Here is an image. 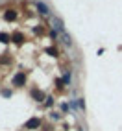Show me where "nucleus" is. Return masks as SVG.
<instances>
[{
    "mask_svg": "<svg viewBox=\"0 0 122 131\" xmlns=\"http://www.w3.org/2000/svg\"><path fill=\"white\" fill-rule=\"evenodd\" d=\"M37 9H39L43 15H48V13H50V11H48V6L43 4V2H37Z\"/></svg>",
    "mask_w": 122,
    "mask_h": 131,
    "instance_id": "7ed1b4c3",
    "label": "nucleus"
},
{
    "mask_svg": "<svg viewBox=\"0 0 122 131\" xmlns=\"http://www.w3.org/2000/svg\"><path fill=\"white\" fill-rule=\"evenodd\" d=\"M39 126H41V120L39 118H32V120L26 122V127H28V129H37Z\"/></svg>",
    "mask_w": 122,
    "mask_h": 131,
    "instance_id": "f03ea898",
    "label": "nucleus"
},
{
    "mask_svg": "<svg viewBox=\"0 0 122 131\" xmlns=\"http://www.w3.org/2000/svg\"><path fill=\"white\" fill-rule=\"evenodd\" d=\"M46 54H50V56H56V54H57V52H56L54 48H46Z\"/></svg>",
    "mask_w": 122,
    "mask_h": 131,
    "instance_id": "1a4fd4ad",
    "label": "nucleus"
},
{
    "mask_svg": "<svg viewBox=\"0 0 122 131\" xmlns=\"http://www.w3.org/2000/svg\"><path fill=\"white\" fill-rule=\"evenodd\" d=\"M32 96H33V98H35L37 102H43V92H41V91L33 89V91H32Z\"/></svg>",
    "mask_w": 122,
    "mask_h": 131,
    "instance_id": "0eeeda50",
    "label": "nucleus"
},
{
    "mask_svg": "<svg viewBox=\"0 0 122 131\" xmlns=\"http://www.w3.org/2000/svg\"><path fill=\"white\" fill-rule=\"evenodd\" d=\"M13 83H15L17 87H22V85L26 83V76H24L22 72H19V74H15V78H13Z\"/></svg>",
    "mask_w": 122,
    "mask_h": 131,
    "instance_id": "f257e3e1",
    "label": "nucleus"
},
{
    "mask_svg": "<svg viewBox=\"0 0 122 131\" xmlns=\"http://www.w3.org/2000/svg\"><path fill=\"white\" fill-rule=\"evenodd\" d=\"M0 41L2 42H9V35H7V33H0Z\"/></svg>",
    "mask_w": 122,
    "mask_h": 131,
    "instance_id": "6e6552de",
    "label": "nucleus"
},
{
    "mask_svg": "<svg viewBox=\"0 0 122 131\" xmlns=\"http://www.w3.org/2000/svg\"><path fill=\"white\" fill-rule=\"evenodd\" d=\"M11 39H13L15 42H19V45H21V42L24 41V35H22V33H19V31H15L13 35H11Z\"/></svg>",
    "mask_w": 122,
    "mask_h": 131,
    "instance_id": "39448f33",
    "label": "nucleus"
},
{
    "mask_svg": "<svg viewBox=\"0 0 122 131\" xmlns=\"http://www.w3.org/2000/svg\"><path fill=\"white\" fill-rule=\"evenodd\" d=\"M15 17H17V13H15L13 9H7V11L4 13V19H6V20H13Z\"/></svg>",
    "mask_w": 122,
    "mask_h": 131,
    "instance_id": "20e7f679",
    "label": "nucleus"
},
{
    "mask_svg": "<svg viewBox=\"0 0 122 131\" xmlns=\"http://www.w3.org/2000/svg\"><path fill=\"white\" fill-rule=\"evenodd\" d=\"M61 39H63V42H65L67 46H70V45H72V42H70V37H68V33H67V31H61Z\"/></svg>",
    "mask_w": 122,
    "mask_h": 131,
    "instance_id": "423d86ee",
    "label": "nucleus"
}]
</instances>
